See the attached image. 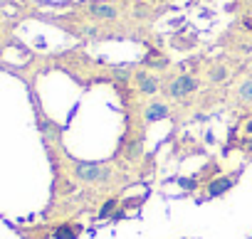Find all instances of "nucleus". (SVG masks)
I'll use <instances>...</instances> for the list:
<instances>
[{
	"label": "nucleus",
	"mask_w": 252,
	"mask_h": 239,
	"mask_svg": "<svg viewBox=\"0 0 252 239\" xmlns=\"http://www.w3.org/2000/svg\"><path fill=\"white\" fill-rule=\"evenodd\" d=\"M74 178L82 183H106L111 170L101 163H74Z\"/></svg>",
	"instance_id": "obj_1"
},
{
	"label": "nucleus",
	"mask_w": 252,
	"mask_h": 239,
	"mask_svg": "<svg viewBox=\"0 0 252 239\" xmlns=\"http://www.w3.org/2000/svg\"><path fill=\"white\" fill-rule=\"evenodd\" d=\"M198 86H200V81H198L193 74H181V77H176V79L166 86V94H168L171 99H186V96H190L193 91H198Z\"/></svg>",
	"instance_id": "obj_2"
},
{
	"label": "nucleus",
	"mask_w": 252,
	"mask_h": 239,
	"mask_svg": "<svg viewBox=\"0 0 252 239\" xmlns=\"http://www.w3.org/2000/svg\"><path fill=\"white\" fill-rule=\"evenodd\" d=\"M134 81H136V86H139V91H141L144 96H154V94L158 91V86H161L158 77L151 74V72H144V69L134 74Z\"/></svg>",
	"instance_id": "obj_3"
},
{
	"label": "nucleus",
	"mask_w": 252,
	"mask_h": 239,
	"mask_svg": "<svg viewBox=\"0 0 252 239\" xmlns=\"http://www.w3.org/2000/svg\"><path fill=\"white\" fill-rule=\"evenodd\" d=\"M144 116H146V124H156V121H163V118L171 116V108H168L163 101H151V104L146 106Z\"/></svg>",
	"instance_id": "obj_4"
},
{
	"label": "nucleus",
	"mask_w": 252,
	"mask_h": 239,
	"mask_svg": "<svg viewBox=\"0 0 252 239\" xmlns=\"http://www.w3.org/2000/svg\"><path fill=\"white\" fill-rule=\"evenodd\" d=\"M89 15L96 20H116L119 18V8L109 5V3H92L89 5Z\"/></svg>",
	"instance_id": "obj_5"
},
{
	"label": "nucleus",
	"mask_w": 252,
	"mask_h": 239,
	"mask_svg": "<svg viewBox=\"0 0 252 239\" xmlns=\"http://www.w3.org/2000/svg\"><path fill=\"white\" fill-rule=\"evenodd\" d=\"M235 183H237V178H227V175L215 178V180L208 185V195H210V197H222L225 192H230V190L235 187Z\"/></svg>",
	"instance_id": "obj_6"
},
{
	"label": "nucleus",
	"mask_w": 252,
	"mask_h": 239,
	"mask_svg": "<svg viewBox=\"0 0 252 239\" xmlns=\"http://www.w3.org/2000/svg\"><path fill=\"white\" fill-rule=\"evenodd\" d=\"M79 234H82V227L74 222H64L52 229V239H79Z\"/></svg>",
	"instance_id": "obj_7"
},
{
	"label": "nucleus",
	"mask_w": 252,
	"mask_h": 239,
	"mask_svg": "<svg viewBox=\"0 0 252 239\" xmlns=\"http://www.w3.org/2000/svg\"><path fill=\"white\" fill-rule=\"evenodd\" d=\"M144 64L149 69H166L168 67V57L163 52H158V50H149L146 57H144Z\"/></svg>",
	"instance_id": "obj_8"
},
{
	"label": "nucleus",
	"mask_w": 252,
	"mask_h": 239,
	"mask_svg": "<svg viewBox=\"0 0 252 239\" xmlns=\"http://www.w3.org/2000/svg\"><path fill=\"white\" fill-rule=\"evenodd\" d=\"M237 99L242 104H252V79H245L237 89Z\"/></svg>",
	"instance_id": "obj_9"
},
{
	"label": "nucleus",
	"mask_w": 252,
	"mask_h": 239,
	"mask_svg": "<svg viewBox=\"0 0 252 239\" xmlns=\"http://www.w3.org/2000/svg\"><path fill=\"white\" fill-rule=\"evenodd\" d=\"M208 79H210L213 84H222V81L227 79V69H225L222 64H215V67L208 72Z\"/></svg>",
	"instance_id": "obj_10"
},
{
	"label": "nucleus",
	"mask_w": 252,
	"mask_h": 239,
	"mask_svg": "<svg viewBox=\"0 0 252 239\" xmlns=\"http://www.w3.org/2000/svg\"><path fill=\"white\" fill-rule=\"evenodd\" d=\"M116 205H119V200H116V197H109V200L101 205V210H99V214H96V217H99V219H106V217H111V214L116 212Z\"/></svg>",
	"instance_id": "obj_11"
},
{
	"label": "nucleus",
	"mask_w": 252,
	"mask_h": 239,
	"mask_svg": "<svg viewBox=\"0 0 252 239\" xmlns=\"http://www.w3.org/2000/svg\"><path fill=\"white\" fill-rule=\"evenodd\" d=\"M176 183H178V187H183V190H195V187H198V178H178Z\"/></svg>",
	"instance_id": "obj_12"
},
{
	"label": "nucleus",
	"mask_w": 252,
	"mask_h": 239,
	"mask_svg": "<svg viewBox=\"0 0 252 239\" xmlns=\"http://www.w3.org/2000/svg\"><path fill=\"white\" fill-rule=\"evenodd\" d=\"M139 153H141L139 143H136V141H131V143H129V153H126V158H129V160H136V158H139Z\"/></svg>",
	"instance_id": "obj_13"
},
{
	"label": "nucleus",
	"mask_w": 252,
	"mask_h": 239,
	"mask_svg": "<svg viewBox=\"0 0 252 239\" xmlns=\"http://www.w3.org/2000/svg\"><path fill=\"white\" fill-rule=\"evenodd\" d=\"M242 27H245L247 32H252V18H242Z\"/></svg>",
	"instance_id": "obj_14"
},
{
	"label": "nucleus",
	"mask_w": 252,
	"mask_h": 239,
	"mask_svg": "<svg viewBox=\"0 0 252 239\" xmlns=\"http://www.w3.org/2000/svg\"><path fill=\"white\" fill-rule=\"evenodd\" d=\"M245 133H247V136H252V118H250V121L245 124Z\"/></svg>",
	"instance_id": "obj_15"
},
{
	"label": "nucleus",
	"mask_w": 252,
	"mask_h": 239,
	"mask_svg": "<svg viewBox=\"0 0 252 239\" xmlns=\"http://www.w3.org/2000/svg\"><path fill=\"white\" fill-rule=\"evenodd\" d=\"M247 151H250V158H252V138L247 141Z\"/></svg>",
	"instance_id": "obj_16"
}]
</instances>
